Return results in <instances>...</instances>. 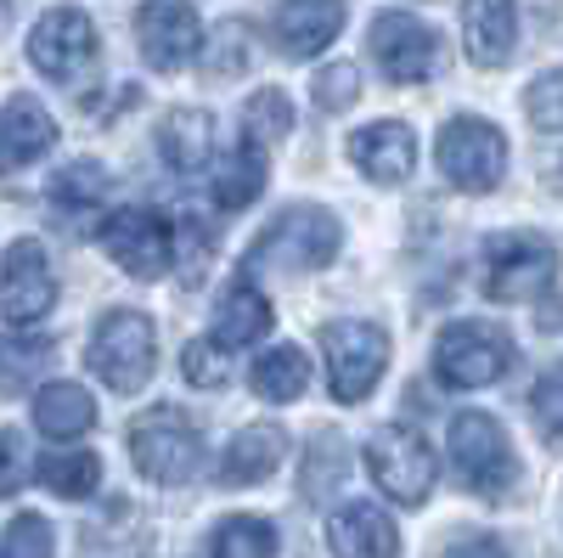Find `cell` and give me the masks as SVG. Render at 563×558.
Returning <instances> with one entry per match:
<instances>
[{
	"mask_svg": "<svg viewBox=\"0 0 563 558\" xmlns=\"http://www.w3.org/2000/svg\"><path fill=\"white\" fill-rule=\"evenodd\" d=\"M130 457L153 485H186L203 469V435L180 406H153L130 424Z\"/></svg>",
	"mask_w": 563,
	"mask_h": 558,
	"instance_id": "1",
	"label": "cell"
},
{
	"mask_svg": "<svg viewBox=\"0 0 563 558\" xmlns=\"http://www.w3.org/2000/svg\"><path fill=\"white\" fill-rule=\"evenodd\" d=\"M339 243H344L339 220L327 215V209H316V204H299V209H282V215L260 231V243L249 249V265H271V271L299 276V271L333 265Z\"/></svg>",
	"mask_w": 563,
	"mask_h": 558,
	"instance_id": "2",
	"label": "cell"
},
{
	"mask_svg": "<svg viewBox=\"0 0 563 558\" xmlns=\"http://www.w3.org/2000/svg\"><path fill=\"white\" fill-rule=\"evenodd\" d=\"M558 276V249L536 231H496L485 243V265H479V288L496 305H519V299H541Z\"/></svg>",
	"mask_w": 563,
	"mask_h": 558,
	"instance_id": "3",
	"label": "cell"
},
{
	"mask_svg": "<svg viewBox=\"0 0 563 558\" xmlns=\"http://www.w3.org/2000/svg\"><path fill=\"white\" fill-rule=\"evenodd\" d=\"M153 361H158V333L141 310H108L90 333V366L113 395H135L147 390L153 379Z\"/></svg>",
	"mask_w": 563,
	"mask_h": 558,
	"instance_id": "4",
	"label": "cell"
},
{
	"mask_svg": "<svg viewBox=\"0 0 563 558\" xmlns=\"http://www.w3.org/2000/svg\"><path fill=\"white\" fill-rule=\"evenodd\" d=\"M321 350H327V384L333 401L361 406L378 390L384 366H389V333L378 321H327L321 328Z\"/></svg>",
	"mask_w": 563,
	"mask_h": 558,
	"instance_id": "5",
	"label": "cell"
},
{
	"mask_svg": "<svg viewBox=\"0 0 563 558\" xmlns=\"http://www.w3.org/2000/svg\"><path fill=\"white\" fill-rule=\"evenodd\" d=\"M451 469L474 496H507L519 480V462H512L507 429L490 412H456L451 417Z\"/></svg>",
	"mask_w": 563,
	"mask_h": 558,
	"instance_id": "6",
	"label": "cell"
},
{
	"mask_svg": "<svg viewBox=\"0 0 563 558\" xmlns=\"http://www.w3.org/2000/svg\"><path fill=\"white\" fill-rule=\"evenodd\" d=\"M507 366H512V344L485 321H445L434 339V372L451 390H490L507 379Z\"/></svg>",
	"mask_w": 563,
	"mask_h": 558,
	"instance_id": "7",
	"label": "cell"
},
{
	"mask_svg": "<svg viewBox=\"0 0 563 558\" xmlns=\"http://www.w3.org/2000/svg\"><path fill=\"white\" fill-rule=\"evenodd\" d=\"M366 474L378 480V491L400 507H422L434 491V451L417 429L389 424L366 440Z\"/></svg>",
	"mask_w": 563,
	"mask_h": 558,
	"instance_id": "8",
	"label": "cell"
},
{
	"mask_svg": "<svg viewBox=\"0 0 563 558\" xmlns=\"http://www.w3.org/2000/svg\"><path fill=\"white\" fill-rule=\"evenodd\" d=\"M434 158H440L445 180L462 186V193H496L501 175H507V142H501V130L485 124V119H451L440 130Z\"/></svg>",
	"mask_w": 563,
	"mask_h": 558,
	"instance_id": "9",
	"label": "cell"
},
{
	"mask_svg": "<svg viewBox=\"0 0 563 558\" xmlns=\"http://www.w3.org/2000/svg\"><path fill=\"white\" fill-rule=\"evenodd\" d=\"M102 249L119 271L135 276V283H153V276L175 260V226L147 204H130V209L102 220Z\"/></svg>",
	"mask_w": 563,
	"mask_h": 558,
	"instance_id": "10",
	"label": "cell"
},
{
	"mask_svg": "<svg viewBox=\"0 0 563 558\" xmlns=\"http://www.w3.org/2000/svg\"><path fill=\"white\" fill-rule=\"evenodd\" d=\"M135 40H141V57L158 74H175V68L192 63V52L203 45V23L192 12V0H141Z\"/></svg>",
	"mask_w": 563,
	"mask_h": 558,
	"instance_id": "11",
	"label": "cell"
},
{
	"mask_svg": "<svg viewBox=\"0 0 563 558\" xmlns=\"http://www.w3.org/2000/svg\"><path fill=\"white\" fill-rule=\"evenodd\" d=\"M29 63L45 79H79L90 63H97V29L79 7H57L45 12L29 34Z\"/></svg>",
	"mask_w": 563,
	"mask_h": 558,
	"instance_id": "12",
	"label": "cell"
},
{
	"mask_svg": "<svg viewBox=\"0 0 563 558\" xmlns=\"http://www.w3.org/2000/svg\"><path fill=\"white\" fill-rule=\"evenodd\" d=\"M372 57L395 85H422L440 68V34L411 12H384L372 23Z\"/></svg>",
	"mask_w": 563,
	"mask_h": 558,
	"instance_id": "13",
	"label": "cell"
},
{
	"mask_svg": "<svg viewBox=\"0 0 563 558\" xmlns=\"http://www.w3.org/2000/svg\"><path fill=\"white\" fill-rule=\"evenodd\" d=\"M52 305H57V283H52V265H45V249L34 238H18L0 260V316L12 328H29Z\"/></svg>",
	"mask_w": 563,
	"mask_h": 558,
	"instance_id": "14",
	"label": "cell"
},
{
	"mask_svg": "<svg viewBox=\"0 0 563 558\" xmlns=\"http://www.w3.org/2000/svg\"><path fill=\"white\" fill-rule=\"evenodd\" d=\"M327 541L339 558H400V530L378 502H344L327 514Z\"/></svg>",
	"mask_w": 563,
	"mask_h": 558,
	"instance_id": "15",
	"label": "cell"
},
{
	"mask_svg": "<svg viewBox=\"0 0 563 558\" xmlns=\"http://www.w3.org/2000/svg\"><path fill=\"white\" fill-rule=\"evenodd\" d=\"M350 158L366 180H378V186H400L411 169H417V135L406 124H366L350 135Z\"/></svg>",
	"mask_w": 563,
	"mask_h": 558,
	"instance_id": "16",
	"label": "cell"
},
{
	"mask_svg": "<svg viewBox=\"0 0 563 558\" xmlns=\"http://www.w3.org/2000/svg\"><path fill=\"white\" fill-rule=\"evenodd\" d=\"M344 29V0H282L276 7V45L282 57H316Z\"/></svg>",
	"mask_w": 563,
	"mask_h": 558,
	"instance_id": "17",
	"label": "cell"
},
{
	"mask_svg": "<svg viewBox=\"0 0 563 558\" xmlns=\"http://www.w3.org/2000/svg\"><path fill=\"white\" fill-rule=\"evenodd\" d=\"M52 142H57V124L34 97H12L7 108H0V175L45 158Z\"/></svg>",
	"mask_w": 563,
	"mask_h": 558,
	"instance_id": "18",
	"label": "cell"
},
{
	"mask_svg": "<svg viewBox=\"0 0 563 558\" xmlns=\"http://www.w3.org/2000/svg\"><path fill=\"white\" fill-rule=\"evenodd\" d=\"M271 328H276L271 299L249 283V276L225 283V294H220V305H214V344H220V350H249V344H260Z\"/></svg>",
	"mask_w": 563,
	"mask_h": 558,
	"instance_id": "19",
	"label": "cell"
},
{
	"mask_svg": "<svg viewBox=\"0 0 563 558\" xmlns=\"http://www.w3.org/2000/svg\"><path fill=\"white\" fill-rule=\"evenodd\" d=\"M462 40H467V57L479 68H501L512 57V40H519V7L512 0H467Z\"/></svg>",
	"mask_w": 563,
	"mask_h": 558,
	"instance_id": "20",
	"label": "cell"
},
{
	"mask_svg": "<svg viewBox=\"0 0 563 558\" xmlns=\"http://www.w3.org/2000/svg\"><path fill=\"white\" fill-rule=\"evenodd\" d=\"M282 457H288V435H282L276 424H254V429H243L238 440L225 446L214 480L220 485H260V480H271L282 469Z\"/></svg>",
	"mask_w": 563,
	"mask_h": 558,
	"instance_id": "21",
	"label": "cell"
},
{
	"mask_svg": "<svg viewBox=\"0 0 563 558\" xmlns=\"http://www.w3.org/2000/svg\"><path fill=\"white\" fill-rule=\"evenodd\" d=\"M158 153L175 175H198L209 169V153H214V119L203 108H175L164 124H158Z\"/></svg>",
	"mask_w": 563,
	"mask_h": 558,
	"instance_id": "22",
	"label": "cell"
},
{
	"mask_svg": "<svg viewBox=\"0 0 563 558\" xmlns=\"http://www.w3.org/2000/svg\"><path fill=\"white\" fill-rule=\"evenodd\" d=\"M90 424H97V401H90L85 384L57 379V384H45V390L34 395V429H40V435H52V440H79Z\"/></svg>",
	"mask_w": 563,
	"mask_h": 558,
	"instance_id": "23",
	"label": "cell"
},
{
	"mask_svg": "<svg viewBox=\"0 0 563 558\" xmlns=\"http://www.w3.org/2000/svg\"><path fill=\"white\" fill-rule=\"evenodd\" d=\"M209 193H214V204H220V209H249V204L265 193V147L243 135V142L220 158Z\"/></svg>",
	"mask_w": 563,
	"mask_h": 558,
	"instance_id": "24",
	"label": "cell"
},
{
	"mask_svg": "<svg viewBox=\"0 0 563 558\" xmlns=\"http://www.w3.org/2000/svg\"><path fill=\"white\" fill-rule=\"evenodd\" d=\"M249 384H254L260 401H276V406H282V401H299L305 384H310V361H305L299 344H276V350H265V355L254 361Z\"/></svg>",
	"mask_w": 563,
	"mask_h": 558,
	"instance_id": "25",
	"label": "cell"
},
{
	"mask_svg": "<svg viewBox=\"0 0 563 558\" xmlns=\"http://www.w3.org/2000/svg\"><path fill=\"white\" fill-rule=\"evenodd\" d=\"M57 361V344L40 333H7L0 339V395H23L45 366Z\"/></svg>",
	"mask_w": 563,
	"mask_h": 558,
	"instance_id": "26",
	"label": "cell"
},
{
	"mask_svg": "<svg viewBox=\"0 0 563 558\" xmlns=\"http://www.w3.org/2000/svg\"><path fill=\"white\" fill-rule=\"evenodd\" d=\"M34 474H40L45 491L79 502V496H90V491L102 485V457L97 451H45Z\"/></svg>",
	"mask_w": 563,
	"mask_h": 558,
	"instance_id": "27",
	"label": "cell"
},
{
	"mask_svg": "<svg viewBox=\"0 0 563 558\" xmlns=\"http://www.w3.org/2000/svg\"><path fill=\"white\" fill-rule=\"evenodd\" d=\"M209 558H276V525L254 514L220 519L209 536Z\"/></svg>",
	"mask_w": 563,
	"mask_h": 558,
	"instance_id": "28",
	"label": "cell"
},
{
	"mask_svg": "<svg viewBox=\"0 0 563 558\" xmlns=\"http://www.w3.org/2000/svg\"><path fill=\"white\" fill-rule=\"evenodd\" d=\"M102 198H108V169L90 164V158L68 164V169L52 180V204H57L63 215H90V209H102Z\"/></svg>",
	"mask_w": 563,
	"mask_h": 558,
	"instance_id": "29",
	"label": "cell"
},
{
	"mask_svg": "<svg viewBox=\"0 0 563 558\" xmlns=\"http://www.w3.org/2000/svg\"><path fill=\"white\" fill-rule=\"evenodd\" d=\"M203 63H209V74L214 79H231V74H243L249 63H254V29L249 23H220L214 34H209V52H203Z\"/></svg>",
	"mask_w": 563,
	"mask_h": 558,
	"instance_id": "30",
	"label": "cell"
},
{
	"mask_svg": "<svg viewBox=\"0 0 563 558\" xmlns=\"http://www.w3.org/2000/svg\"><path fill=\"white\" fill-rule=\"evenodd\" d=\"M243 124H249V142L271 147V142H282V135L294 130V108H288L282 90H254L249 108H243Z\"/></svg>",
	"mask_w": 563,
	"mask_h": 558,
	"instance_id": "31",
	"label": "cell"
},
{
	"mask_svg": "<svg viewBox=\"0 0 563 558\" xmlns=\"http://www.w3.org/2000/svg\"><path fill=\"white\" fill-rule=\"evenodd\" d=\"M0 558H57V536L40 514H18L0 536Z\"/></svg>",
	"mask_w": 563,
	"mask_h": 558,
	"instance_id": "32",
	"label": "cell"
},
{
	"mask_svg": "<svg viewBox=\"0 0 563 558\" xmlns=\"http://www.w3.org/2000/svg\"><path fill=\"white\" fill-rule=\"evenodd\" d=\"M525 113H530V124H536V130L563 135V68H552V74H541V79L530 85Z\"/></svg>",
	"mask_w": 563,
	"mask_h": 558,
	"instance_id": "33",
	"label": "cell"
},
{
	"mask_svg": "<svg viewBox=\"0 0 563 558\" xmlns=\"http://www.w3.org/2000/svg\"><path fill=\"white\" fill-rule=\"evenodd\" d=\"M175 249H180V283L198 288L203 271H209V260H214V238H209L198 220H180V226H175Z\"/></svg>",
	"mask_w": 563,
	"mask_h": 558,
	"instance_id": "34",
	"label": "cell"
},
{
	"mask_svg": "<svg viewBox=\"0 0 563 558\" xmlns=\"http://www.w3.org/2000/svg\"><path fill=\"white\" fill-rule=\"evenodd\" d=\"M310 97H316V108H321V113H344V108L361 97V74H355V63H333V68H321V74H316V85H310Z\"/></svg>",
	"mask_w": 563,
	"mask_h": 558,
	"instance_id": "35",
	"label": "cell"
},
{
	"mask_svg": "<svg viewBox=\"0 0 563 558\" xmlns=\"http://www.w3.org/2000/svg\"><path fill=\"white\" fill-rule=\"evenodd\" d=\"M180 372H186V384H198V390H220L231 372H225V350L209 344V339H192L180 350Z\"/></svg>",
	"mask_w": 563,
	"mask_h": 558,
	"instance_id": "36",
	"label": "cell"
},
{
	"mask_svg": "<svg viewBox=\"0 0 563 558\" xmlns=\"http://www.w3.org/2000/svg\"><path fill=\"white\" fill-rule=\"evenodd\" d=\"M530 406H536V417H541V429H547V435L563 446V366L541 372V384H536Z\"/></svg>",
	"mask_w": 563,
	"mask_h": 558,
	"instance_id": "37",
	"label": "cell"
},
{
	"mask_svg": "<svg viewBox=\"0 0 563 558\" xmlns=\"http://www.w3.org/2000/svg\"><path fill=\"white\" fill-rule=\"evenodd\" d=\"M29 480V446L18 429H0V496H18Z\"/></svg>",
	"mask_w": 563,
	"mask_h": 558,
	"instance_id": "38",
	"label": "cell"
},
{
	"mask_svg": "<svg viewBox=\"0 0 563 558\" xmlns=\"http://www.w3.org/2000/svg\"><path fill=\"white\" fill-rule=\"evenodd\" d=\"M445 558H507V547L496 536H474V541H456Z\"/></svg>",
	"mask_w": 563,
	"mask_h": 558,
	"instance_id": "39",
	"label": "cell"
},
{
	"mask_svg": "<svg viewBox=\"0 0 563 558\" xmlns=\"http://www.w3.org/2000/svg\"><path fill=\"white\" fill-rule=\"evenodd\" d=\"M541 328H547V333H552V328H563V294H558V299L541 310Z\"/></svg>",
	"mask_w": 563,
	"mask_h": 558,
	"instance_id": "40",
	"label": "cell"
},
{
	"mask_svg": "<svg viewBox=\"0 0 563 558\" xmlns=\"http://www.w3.org/2000/svg\"><path fill=\"white\" fill-rule=\"evenodd\" d=\"M7 23H12V7H7V0H0V34H7Z\"/></svg>",
	"mask_w": 563,
	"mask_h": 558,
	"instance_id": "41",
	"label": "cell"
},
{
	"mask_svg": "<svg viewBox=\"0 0 563 558\" xmlns=\"http://www.w3.org/2000/svg\"><path fill=\"white\" fill-rule=\"evenodd\" d=\"M558 180H563V158H558Z\"/></svg>",
	"mask_w": 563,
	"mask_h": 558,
	"instance_id": "42",
	"label": "cell"
}]
</instances>
